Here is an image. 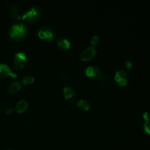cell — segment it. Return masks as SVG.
Listing matches in <instances>:
<instances>
[{"label":"cell","instance_id":"6da1fadb","mask_svg":"<svg viewBox=\"0 0 150 150\" xmlns=\"http://www.w3.org/2000/svg\"><path fill=\"white\" fill-rule=\"evenodd\" d=\"M9 35L15 40H22L27 35V28L23 23H15L9 29Z\"/></svg>","mask_w":150,"mask_h":150},{"label":"cell","instance_id":"7a4b0ae2","mask_svg":"<svg viewBox=\"0 0 150 150\" xmlns=\"http://www.w3.org/2000/svg\"><path fill=\"white\" fill-rule=\"evenodd\" d=\"M42 15V9L40 6L35 5L28 9L23 14L22 18L27 22L34 23L38 21Z\"/></svg>","mask_w":150,"mask_h":150},{"label":"cell","instance_id":"3957f363","mask_svg":"<svg viewBox=\"0 0 150 150\" xmlns=\"http://www.w3.org/2000/svg\"><path fill=\"white\" fill-rule=\"evenodd\" d=\"M38 35L40 39L51 40L57 36L56 30L50 27H41L38 30Z\"/></svg>","mask_w":150,"mask_h":150},{"label":"cell","instance_id":"277c9868","mask_svg":"<svg viewBox=\"0 0 150 150\" xmlns=\"http://www.w3.org/2000/svg\"><path fill=\"white\" fill-rule=\"evenodd\" d=\"M27 60L26 55L23 52H18L15 53L13 61V67L16 70H19L24 67Z\"/></svg>","mask_w":150,"mask_h":150},{"label":"cell","instance_id":"5b68a950","mask_svg":"<svg viewBox=\"0 0 150 150\" xmlns=\"http://www.w3.org/2000/svg\"><path fill=\"white\" fill-rule=\"evenodd\" d=\"M85 74L94 79H100L103 77V71L98 66H88L84 69Z\"/></svg>","mask_w":150,"mask_h":150},{"label":"cell","instance_id":"8992f818","mask_svg":"<svg viewBox=\"0 0 150 150\" xmlns=\"http://www.w3.org/2000/svg\"><path fill=\"white\" fill-rule=\"evenodd\" d=\"M114 79L117 83L121 86H126L128 83V76L127 71L124 70H118L115 72Z\"/></svg>","mask_w":150,"mask_h":150},{"label":"cell","instance_id":"52a82bcc","mask_svg":"<svg viewBox=\"0 0 150 150\" xmlns=\"http://www.w3.org/2000/svg\"><path fill=\"white\" fill-rule=\"evenodd\" d=\"M97 54V49L93 46L86 47L80 53V59L83 61H88L93 59Z\"/></svg>","mask_w":150,"mask_h":150},{"label":"cell","instance_id":"ba28073f","mask_svg":"<svg viewBox=\"0 0 150 150\" xmlns=\"http://www.w3.org/2000/svg\"><path fill=\"white\" fill-rule=\"evenodd\" d=\"M22 8L20 5L16 4H12L9 5L8 12L9 15L12 18H17L21 13Z\"/></svg>","mask_w":150,"mask_h":150},{"label":"cell","instance_id":"9c48e42d","mask_svg":"<svg viewBox=\"0 0 150 150\" xmlns=\"http://www.w3.org/2000/svg\"><path fill=\"white\" fill-rule=\"evenodd\" d=\"M0 76H11L12 77H16L17 75L16 73L12 72L6 64L4 63H0Z\"/></svg>","mask_w":150,"mask_h":150},{"label":"cell","instance_id":"30bf717a","mask_svg":"<svg viewBox=\"0 0 150 150\" xmlns=\"http://www.w3.org/2000/svg\"><path fill=\"white\" fill-rule=\"evenodd\" d=\"M56 43L57 46L63 50H67L71 46L70 41L65 37L60 36L57 39Z\"/></svg>","mask_w":150,"mask_h":150},{"label":"cell","instance_id":"8fae6325","mask_svg":"<svg viewBox=\"0 0 150 150\" xmlns=\"http://www.w3.org/2000/svg\"><path fill=\"white\" fill-rule=\"evenodd\" d=\"M22 83L18 80H14L13 81L8 87V92L11 94H15L21 87Z\"/></svg>","mask_w":150,"mask_h":150},{"label":"cell","instance_id":"7c38bea8","mask_svg":"<svg viewBox=\"0 0 150 150\" xmlns=\"http://www.w3.org/2000/svg\"><path fill=\"white\" fill-rule=\"evenodd\" d=\"M63 94L64 97L67 100L73 99L75 96V91L70 86H66L63 88Z\"/></svg>","mask_w":150,"mask_h":150},{"label":"cell","instance_id":"4fadbf2b","mask_svg":"<svg viewBox=\"0 0 150 150\" xmlns=\"http://www.w3.org/2000/svg\"><path fill=\"white\" fill-rule=\"evenodd\" d=\"M28 106V102L25 100L22 99L19 100L17 103V104H16L15 110L17 112L20 113L24 111L27 108Z\"/></svg>","mask_w":150,"mask_h":150},{"label":"cell","instance_id":"5bb4252c","mask_svg":"<svg viewBox=\"0 0 150 150\" xmlns=\"http://www.w3.org/2000/svg\"><path fill=\"white\" fill-rule=\"evenodd\" d=\"M77 107L84 111H87L90 108V103L88 101L85 99H80L77 101Z\"/></svg>","mask_w":150,"mask_h":150},{"label":"cell","instance_id":"9a60e30c","mask_svg":"<svg viewBox=\"0 0 150 150\" xmlns=\"http://www.w3.org/2000/svg\"><path fill=\"white\" fill-rule=\"evenodd\" d=\"M35 80V78L33 76H31V75H26L21 80V83L25 85H27V84H29L32 83Z\"/></svg>","mask_w":150,"mask_h":150},{"label":"cell","instance_id":"2e32d148","mask_svg":"<svg viewBox=\"0 0 150 150\" xmlns=\"http://www.w3.org/2000/svg\"><path fill=\"white\" fill-rule=\"evenodd\" d=\"M124 67L125 69L128 70H131L134 67V63L130 60H127L124 62Z\"/></svg>","mask_w":150,"mask_h":150},{"label":"cell","instance_id":"e0dca14e","mask_svg":"<svg viewBox=\"0 0 150 150\" xmlns=\"http://www.w3.org/2000/svg\"><path fill=\"white\" fill-rule=\"evenodd\" d=\"M143 128L145 132L149 135H150V121H145L143 125Z\"/></svg>","mask_w":150,"mask_h":150},{"label":"cell","instance_id":"ac0fdd59","mask_svg":"<svg viewBox=\"0 0 150 150\" xmlns=\"http://www.w3.org/2000/svg\"><path fill=\"white\" fill-rule=\"evenodd\" d=\"M91 44L92 45V46H94L97 45L99 42H100V37L98 35H94V36H92L91 39Z\"/></svg>","mask_w":150,"mask_h":150},{"label":"cell","instance_id":"d6986e66","mask_svg":"<svg viewBox=\"0 0 150 150\" xmlns=\"http://www.w3.org/2000/svg\"><path fill=\"white\" fill-rule=\"evenodd\" d=\"M142 117L145 120V121H149L150 119V113L149 112L145 111L143 112L142 114Z\"/></svg>","mask_w":150,"mask_h":150},{"label":"cell","instance_id":"ffe728a7","mask_svg":"<svg viewBox=\"0 0 150 150\" xmlns=\"http://www.w3.org/2000/svg\"><path fill=\"white\" fill-rule=\"evenodd\" d=\"M13 111V109L11 107H9V108H7V110L6 111V112L7 114H12Z\"/></svg>","mask_w":150,"mask_h":150}]
</instances>
